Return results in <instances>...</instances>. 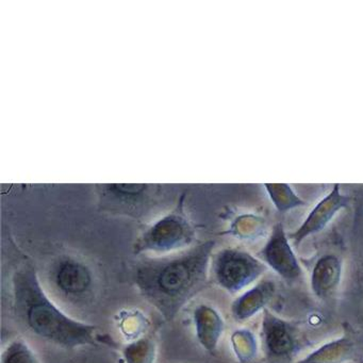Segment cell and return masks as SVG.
I'll return each instance as SVG.
<instances>
[{"instance_id":"6da1fadb","label":"cell","mask_w":363,"mask_h":363,"mask_svg":"<svg viewBox=\"0 0 363 363\" xmlns=\"http://www.w3.org/2000/svg\"><path fill=\"white\" fill-rule=\"evenodd\" d=\"M212 244H203L177 256L147 259L133 269L140 294L169 322L207 286Z\"/></svg>"},{"instance_id":"7a4b0ae2","label":"cell","mask_w":363,"mask_h":363,"mask_svg":"<svg viewBox=\"0 0 363 363\" xmlns=\"http://www.w3.org/2000/svg\"><path fill=\"white\" fill-rule=\"evenodd\" d=\"M12 297L16 318L35 337L67 350L101 344L99 327L63 311L44 290L33 265H22L14 272Z\"/></svg>"},{"instance_id":"3957f363","label":"cell","mask_w":363,"mask_h":363,"mask_svg":"<svg viewBox=\"0 0 363 363\" xmlns=\"http://www.w3.org/2000/svg\"><path fill=\"white\" fill-rule=\"evenodd\" d=\"M267 269L263 261L237 248H226L212 257L214 280L223 290L233 295L254 284Z\"/></svg>"},{"instance_id":"277c9868","label":"cell","mask_w":363,"mask_h":363,"mask_svg":"<svg viewBox=\"0 0 363 363\" xmlns=\"http://www.w3.org/2000/svg\"><path fill=\"white\" fill-rule=\"evenodd\" d=\"M261 340L269 363H289L303 347V335L298 329L269 309L263 311Z\"/></svg>"},{"instance_id":"5b68a950","label":"cell","mask_w":363,"mask_h":363,"mask_svg":"<svg viewBox=\"0 0 363 363\" xmlns=\"http://www.w3.org/2000/svg\"><path fill=\"white\" fill-rule=\"evenodd\" d=\"M194 233L188 222L176 216L165 218L148 229L135 244V254H167L184 250L192 243Z\"/></svg>"},{"instance_id":"8992f818","label":"cell","mask_w":363,"mask_h":363,"mask_svg":"<svg viewBox=\"0 0 363 363\" xmlns=\"http://www.w3.org/2000/svg\"><path fill=\"white\" fill-rule=\"evenodd\" d=\"M50 281L59 294L69 299H82L94 288V274L86 263L74 258H62L52 264Z\"/></svg>"},{"instance_id":"52a82bcc","label":"cell","mask_w":363,"mask_h":363,"mask_svg":"<svg viewBox=\"0 0 363 363\" xmlns=\"http://www.w3.org/2000/svg\"><path fill=\"white\" fill-rule=\"evenodd\" d=\"M260 257L267 267H271L286 281H295L303 275L298 259L281 224L273 227L267 244L260 252Z\"/></svg>"},{"instance_id":"ba28073f","label":"cell","mask_w":363,"mask_h":363,"mask_svg":"<svg viewBox=\"0 0 363 363\" xmlns=\"http://www.w3.org/2000/svg\"><path fill=\"white\" fill-rule=\"evenodd\" d=\"M347 197L341 194L339 184H335L331 192L308 214L307 218L301 227L292 235H289V239L297 247L310 235L322 231L335 218V214L347 206Z\"/></svg>"},{"instance_id":"9c48e42d","label":"cell","mask_w":363,"mask_h":363,"mask_svg":"<svg viewBox=\"0 0 363 363\" xmlns=\"http://www.w3.org/2000/svg\"><path fill=\"white\" fill-rule=\"evenodd\" d=\"M275 292V284L271 280H263L237 297L231 305V314L239 322L250 320L267 309Z\"/></svg>"},{"instance_id":"30bf717a","label":"cell","mask_w":363,"mask_h":363,"mask_svg":"<svg viewBox=\"0 0 363 363\" xmlns=\"http://www.w3.org/2000/svg\"><path fill=\"white\" fill-rule=\"evenodd\" d=\"M360 354L358 340L343 335L323 344L297 363H346L357 360Z\"/></svg>"},{"instance_id":"8fae6325","label":"cell","mask_w":363,"mask_h":363,"mask_svg":"<svg viewBox=\"0 0 363 363\" xmlns=\"http://www.w3.org/2000/svg\"><path fill=\"white\" fill-rule=\"evenodd\" d=\"M193 320L199 344L210 354H216L224 331L225 324L222 316L214 308L201 305L194 310Z\"/></svg>"},{"instance_id":"7c38bea8","label":"cell","mask_w":363,"mask_h":363,"mask_svg":"<svg viewBox=\"0 0 363 363\" xmlns=\"http://www.w3.org/2000/svg\"><path fill=\"white\" fill-rule=\"evenodd\" d=\"M342 278V261L335 255L320 257L311 274V289L318 298H327L335 292Z\"/></svg>"},{"instance_id":"4fadbf2b","label":"cell","mask_w":363,"mask_h":363,"mask_svg":"<svg viewBox=\"0 0 363 363\" xmlns=\"http://www.w3.org/2000/svg\"><path fill=\"white\" fill-rule=\"evenodd\" d=\"M267 194L279 211H288L294 208L305 205V201L299 199L289 184H265Z\"/></svg>"},{"instance_id":"5bb4252c","label":"cell","mask_w":363,"mask_h":363,"mask_svg":"<svg viewBox=\"0 0 363 363\" xmlns=\"http://www.w3.org/2000/svg\"><path fill=\"white\" fill-rule=\"evenodd\" d=\"M1 363H41L35 352L24 340L10 342L1 354Z\"/></svg>"},{"instance_id":"9a60e30c","label":"cell","mask_w":363,"mask_h":363,"mask_svg":"<svg viewBox=\"0 0 363 363\" xmlns=\"http://www.w3.org/2000/svg\"><path fill=\"white\" fill-rule=\"evenodd\" d=\"M233 345L239 360L242 363L250 362L258 350V343L254 333L250 330H238L233 335Z\"/></svg>"},{"instance_id":"2e32d148","label":"cell","mask_w":363,"mask_h":363,"mask_svg":"<svg viewBox=\"0 0 363 363\" xmlns=\"http://www.w3.org/2000/svg\"><path fill=\"white\" fill-rule=\"evenodd\" d=\"M127 363H152L155 359V344L148 337H142L125 347Z\"/></svg>"}]
</instances>
